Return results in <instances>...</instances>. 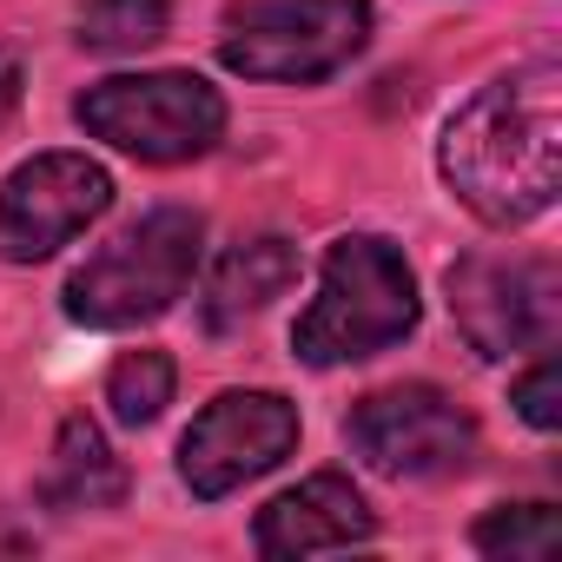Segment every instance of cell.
I'll return each instance as SVG.
<instances>
[{
	"instance_id": "6da1fadb",
	"label": "cell",
	"mask_w": 562,
	"mask_h": 562,
	"mask_svg": "<svg viewBox=\"0 0 562 562\" xmlns=\"http://www.w3.org/2000/svg\"><path fill=\"white\" fill-rule=\"evenodd\" d=\"M437 166L483 225L542 218L562 192V74L536 60L476 87L437 139Z\"/></svg>"
},
{
	"instance_id": "7a4b0ae2",
	"label": "cell",
	"mask_w": 562,
	"mask_h": 562,
	"mask_svg": "<svg viewBox=\"0 0 562 562\" xmlns=\"http://www.w3.org/2000/svg\"><path fill=\"white\" fill-rule=\"evenodd\" d=\"M411 331H417L411 258L391 238H378V232L331 238L325 245V271H318V299L292 325V351L312 371H331V364L378 358V351L404 345Z\"/></svg>"
},
{
	"instance_id": "3957f363",
	"label": "cell",
	"mask_w": 562,
	"mask_h": 562,
	"mask_svg": "<svg viewBox=\"0 0 562 562\" xmlns=\"http://www.w3.org/2000/svg\"><path fill=\"white\" fill-rule=\"evenodd\" d=\"M199 245H205V218L192 205L146 212L67 278V318L87 331H133L166 318L199 271Z\"/></svg>"
},
{
	"instance_id": "277c9868",
	"label": "cell",
	"mask_w": 562,
	"mask_h": 562,
	"mask_svg": "<svg viewBox=\"0 0 562 562\" xmlns=\"http://www.w3.org/2000/svg\"><path fill=\"white\" fill-rule=\"evenodd\" d=\"M371 41V0H232L218 60L245 80L312 87L351 67Z\"/></svg>"
},
{
	"instance_id": "5b68a950",
	"label": "cell",
	"mask_w": 562,
	"mask_h": 562,
	"mask_svg": "<svg viewBox=\"0 0 562 562\" xmlns=\"http://www.w3.org/2000/svg\"><path fill=\"white\" fill-rule=\"evenodd\" d=\"M74 120L106 139L113 153L139 159V166H186L199 153L218 146L225 133V100L212 80L199 74H113L100 87H87L74 100Z\"/></svg>"
},
{
	"instance_id": "8992f818",
	"label": "cell",
	"mask_w": 562,
	"mask_h": 562,
	"mask_svg": "<svg viewBox=\"0 0 562 562\" xmlns=\"http://www.w3.org/2000/svg\"><path fill=\"white\" fill-rule=\"evenodd\" d=\"M450 318L476 358H522L549 351L562 331V271L555 258H496L470 251L443 278Z\"/></svg>"
},
{
	"instance_id": "52a82bcc",
	"label": "cell",
	"mask_w": 562,
	"mask_h": 562,
	"mask_svg": "<svg viewBox=\"0 0 562 562\" xmlns=\"http://www.w3.org/2000/svg\"><path fill=\"white\" fill-rule=\"evenodd\" d=\"M345 437L351 450L378 470V476H397V483H437V476H463L483 450V430L476 417L437 391V384H391V391H371L351 417H345Z\"/></svg>"
},
{
	"instance_id": "ba28073f",
	"label": "cell",
	"mask_w": 562,
	"mask_h": 562,
	"mask_svg": "<svg viewBox=\"0 0 562 562\" xmlns=\"http://www.w3.org/2000/svg\"><path fill=\"white\" fill-rule=\"evenodd\" d=\"M299 450V404L278 391H225L179 437V476L199 503L245 490Z\"/></svg>"
},
{
	"instance_id": "9c48e42d",
	"label": "cell",
	"mask_w": 562,
	"mask_h": 562,
	"mask_svg": "<svg viewBox=\"0 0 562 562\" xmlns=\"http://www.w3.org/2000/svg\"><path fill=\"white\" fill-rule=\"evenodd\" d=\"M113 205V172L87 153H34L0 179V258L41 265Z\"/></svg>"
},
{
	"instance_id": "30bf717a",
	"label": "cell",
	"mask_w": 562,
	"mask_h": 562,
	"mask_svg": "<svg viewBox=\"0 0 562 562\" xmlns=\"http://www.w3.org/2000/svg\"><path fill=\"white\" fill-rule=\"evenodd\" d=\"M378 536V516L371 503L351 490V476L338 470H318L305 476L299 490L271 496L251 522V542L258 555L271 562H299V555H325V549H351V542H371Z\"/></svg>"
},
{
	"instance_id": "8fae6325",
	"label": "cell",
	"mask_w": 562,
	"mask_h": 562,
	"mask_svg": "<svg viewBox=\"0 0 562 562\" xmlns=\"http://www.w3.org/2000/svg\"><path fill=\"white\" fill-rule=\"evenodd\" d=\"M292 278H299L292 238H278V232L238 238V245L212 265V285H205V331H232V325L258 318L271 299H285Z\"/></svg>"
},
{
	"instance_id": "7c38bea8",
	"label": "cell",
	"mask_w": 562,
	"mask_h": 562,
	"mask_svg": "<svg viewBox=\"0 0 562 562\" xmlns=\"http://www.w3.org/2000/svg\"><path fill=\"white\" fill-rule=\"evenodd\" d=\"M41 503L60 516L80 509H120L126 503V463L113 457V443L100 437L93 417H67L54 437V463L41 476Z\"/></svg>"
},
{
	"instance_id": "4fadbf2b",
	"label": "cell",
	"mask_w": 562,
	"mask_h": 562,
	"mask_svg": "<svg viewBox=\"0 0 562 562\" xmlns=\"http://www.w3.org/2000/svg\"><path fill=\"white\" fill-rule=\"evenodd\" d=\"M470 542L496 562H555L562 555V516L555 503H503V509H483Z\"/></svg>"
},
{
	"instance_id": "5bb4252c",
	"label": "cell",
	"mask_w": 562,
	"mask_h": 562,
	"mask_svg": "<svg viewBox=\"0 0 562 562\" xmlns=\"http://www.w3.org/2000/svg\"><path fill=\"white\" fill-rule=\"evenodd\" d=\"M172 0H87L80 8V47L87 54H139L166 41Z\"/></svg>"
},
{
	"instance_id": "9a60e30c",
	"label": "cell",
	"mask_w": 562,
	"mask_h": 562,
	"mask_svg": "<svg viewBox=\"0 0 562 562\" xmlns=\"http://www.w3.org/2000/svg\"><path fill=\"white\" fill-rule=\"evenodd\" d=\"M172 384H179V371H172L166 351H126V358L106 371V411H113L126 430H146V424H159V411L172 404Z\"/></svg>"
},
{
	"instance_id": "2e32d148",
	"label": "cell",
	"mask_w": 562,
	"mask_h": 562,
	"mask_svg": "<svg viewBox=\"0 0 562 562\" xmlns=\"http://www.w3.org/2000/svg\"><path fill=\"white\" fill-rule=\"evenodd\" d=\"M509 404H516V417H522L529 430H555V424H562V364L542 351V358H536V371H529V378H516Z\"/></svg>"
},
{
	"instance_id": "e0dca14e",
	"label": "cell",
	"mask_w": 562,
	"mask_h": 562,
	"mask_svg": "<svg viewBox=\"0 0 562 562\" xmlns=\"http://www.w3.org/2000/svg\"><path fill=\"white\" fill-rule=\"evenodd\" d=\"M21 87H27V74H21V60L0 47V126L14 120V106H21Z\"/></svg>"
}]
</instances>
